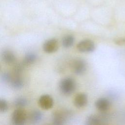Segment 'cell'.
I'll return each instance as SVG.
<instances>
[{"instance_id": "obj_1", "label": "cell", "mask_w": 125, "mask_h": 125, "mask_svg": "<svg viewBox=\"0 0 125 125\" xmlns=\"http://www.w3.org/2000/svg\"><path fill=\"white\" fill-rule=\"evenodd\" d=\"M59 89L64 95H70L73 93L76 88V83L73 79L66 77L62 79L59 83Z\"/></svg>"}, {"instance_id": "obj_2", "label": "cell", "mask_w": 125, "mask_h": 125, "mask_svg": "<svg viewBox=\"0 0 125 125\" xmlns=\"http://www.w3.org/2000/svg\"><path fill=\"white\" fill-rule=\"evenodd\" d=\"M27 119V114L23 108H16L12 114L11 122L13 125H24Z\"/></svg>"}, {"instance_id": "obj_3", "label": "cell", "mask_w": 125, "mask_h": 125, "mask_svg": "<svg viewBox=\"0 0 125 125\" xmlns=\"http://www.w3.org/2000/svg\"><path fill=\"white\" fill-rule=\"evenodd\" d=\"M78 50L82 53H91L95 49L94 42L90 39H85L80 42L77 45Z\"/></svg>"}, {"instance_id": "obj_4", "label": "cell", "mask_w": 125, "mask_h": 125, "mask_svg": "<svg viewBox=\"0 0 125 125\" xmlns=\"http://www.w3.org/2000/svg\"><path fill=\"white\" fill-rule=\"evenodd\" d=\"M73 72L78 75L83 74L86 70V62L83 59H78L74 60L71 65Z\"/></svg>"}, {"instance_id": "obj_5", "label": "cell", "mask_w": 125, "mask_h": 125, "mask_svg": "<svg viewBox=\"0 0 125 125\" xmlns=\"http://www.w3.org/2000/svg\"><path fill=\"white\" fill-rule=\"evenodd\" d=\"M38 104L41 108L44 110H48L53 107L54 100L50 95L43 94L40 97L38 100Z\"/></svg>"}, {"instance_id": "obj_6", "label": "cell", "mask_w": 125, "mask_h": 125, "mask_svg": "<svg viewBox=\"0 0 125 125\" xmlns=\"http://www.w3.org/2000/svg\"><path fill=\"white\" fill-rule=\"evenodd\" d=\"M107 120L105 115L92 114L88 116L85 120L86 125H99L104 124Z\"/></svg>"}, {"instance_id": "obj_7", "label": "cell", "mask_w": 125, "mask_h": 125, "mask_svg": "<svg viewBox=\"0 0 125 125\" xmlns=\"http://www.w3.org/2000/svg\"><path fill=\"white\" fill-rule=\"evenodd\" d=\"M59 48V43L57 39L53 38L46 41L42 46L43 51L48 54L56 52Z\"/></svg>"}, {"instance_id": "obj_8", "label": "cell", "mask_w": 125, "mask_h": 125, "mask_svg": "<svg viewBox=\"0 0 125 125\" xmlns=\"http://www.w3.org/2000/svg\"><path fill=\"white\" fill-rule=\"evenodd\" d=\"M2 61L6 64H15L16 61V57L15 53L9 49H3L0 54Z\"/></svg>"}, {"instance_id": "obj_9", "label": "cell", "mask_w": 125, "mask_h": 125, "mask_svg": "<svg viewBox=\"0 0 125 125\" xmlns=\"http://www.w3.org/2000/svg\"><path fill=\"white\" fill-rule=\"evenodd\" d=\"M68 113L62 111H56L52 115V123L55 125H62L64 124Z\"/></svg>"}, {"instance_id": "obj_10", "label": "cell", "mask_w": 125, "mask_h": 125, "mask_svg": "<svg viewBox=\"0 0 125 125\" xmlns=\"http://www.w3.org/2000/svg\"><path fill=\"white\" fill-rule=\"evenodd\" d=\"M110 105V101L105 98H100L97 99L95 103L96 108L101 112L106 111L109 108Z\"/></svg>"}, {"instance_id": "obj_11", "label": "cell", "mask_w": 125, "mask_h": 125, "mask_svg": "<svg viewBox=\"0 0 125 125\" xmlns=\"http://www.w3.org/2000/svg\"><path fill=\"white\" fill-rule=\"evenodd\" d=\"M88 102L87 96L85 93H78L74 100V105L77 108H82L85 106Z\"/></svg>"}, {"instance_id": "obj_12", "label": "cell", "mask_w": 125, "mask_h": 125, "mask_svg": "<svg viewBox=\"0 0 125 125\" xmlns=\"http://www.w3.org/2000/svg\"><path fill=\"white\" fill-rule=\"evenodd\" d=\"M11 86L15 89H20L24 86V80L21 75H14L10 82Z\"/></svg>"}, {"instance_id": "obj_13", "label": "cell", "mask_w": 125, "mask_h": 125, "mask_svg": "<svg viewBox=\"0 0 125 125\" xmlns=\"http://www.w3.org/2000/svg\"><path fill=\"white\" fill-rule=\"evenodd\" d=\"M37 56L33 52H27L23 57L22 60V63L24 66H28L34 64L37 61Z\"/></svg>"}, {"instance_id": "obj_14", "label": "cell", "mask_w": 125, "mask_h": 125, "mask_svg": "<svg viewBox=\"0 0 125 125\" xmlns=\"http://www.w3.org/2000/svg\"><path fill=\"white\" fill-rule=\"evenodd\" d=\"M43 118L42 113L37 109L33 110L30 114L29 119L32 124H37L41 122Z\"/></svg>"}, {"instance_id": "obj_15", "label": "cell", "mask_w": 125, "mask_h": 125, "mask_svg": "<svg viewBox=\"0 0 125 125\" xmlns=\"http://www.w3.org/2000/svg\"><path fill=\"white\" fill-rule=\"evenodd\" d=\"M75 39L73 35H67L63 37L62 39V45L63 47L67 48L73 45Z\"/></svg>"}, {"instance_id": "obj_16", "label": "cell", "mask_w": 125, "mask_h": 125, "mask_svg": "<svg viewBox=\"0 0 125 125\" xmlns=\"http://www.w3.org/2000/svg\"><path fill=\"white\" fill-rule=\"evenodd\" d=\"M28 104L27 100L23 97H19L14 101V105L16 108H23Z\"/></svg>"}, {"instance_id": "obj_17", "label": "cell", "mask_w": 125, "mask_h": 125, "mask_svg": "<svg viewBox=\"0 0 125 125\" xmlns=\"http://www.w3.org/2000/svg\"><path fill=\"white\" fill-rule=\"evenodd\" d=\"M24 65L22 63V62L17 63H15L14 68H13V72L14 75H21V73L23 72L24 68Z\"/></svg>"}, {"instance_id": "obj_18", "label": "cell", "mask_w": 125, "mask_h": 125, "mask_svg": "<svg viewBox=\"0 0 125 125\" xmlns=\"http://www.w3.org/2000/svg\"><path fill=\"white\" fill-rule=\"evenodd\" d=\"M12 76L11 74L7 72H4L1 74L0 76V80L1 81L4 83H10Z\"/></svg>"}, {"instance_id": "obj_19", "label": "cell", "mask_w": 125, "mask_h": 125, "mask_svg": "<svg viewBox=\"0 0 125 125\" xmlns=\"http://www.w3.org/2000/svg\"><path fill=\"white\" fill-rule=\"evenodd\" d=\"M8 109V104L5 99L0 98V112L4 113Z\"/></svg>"}, {"instance_id": "obj_20", "label": "cell", "mask_w": 125, "mask_h": 125, "mask_svg": "<svg viewBox=\"0 0 125 125\" xmlns=\"http://www.w3.org/2000/svg\"><path fill=\"white\" fill-rule=\"evenodd\" d=\"M114 42L117 45L120 46H125V38H118L114 41Z\"/></svg>"}, {"instance_id": "obj_21", "label": "cell", "mask_w": 125, "mask_h": 125, "mask_svg": "<svg viewBox=\"0 0 125 125\" xmlns=\"http://www.w3.org/2000/svg\"></svg>"}]
</instances>
